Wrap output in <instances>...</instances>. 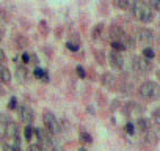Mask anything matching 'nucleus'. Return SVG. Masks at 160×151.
I'll use <instances>...</instances> for the list:
<instances>
[{
	"instance_id": "obj_1",
	"label": "nucleus",
	"mask_w": 160,
	"mask_h": 151,
	"mask_svg": "<svg viewBox=\"0 0 160 151\" xmlns=\"http://www.w3.org/2000/svg\"><path fill=\"white\" fill-rule=\"evenodd\" d=\"M132 13H133V16H135L138 21L146 22V24L154 19V13H152L151 7H149L146 2H143V0H133Z\"/></svg>"
},
{
	"instance_id": "obj_2",
	"label": "nucleus",
	"mask_w": 160,
	"mask_h": 151,
	"mask_svg": "<svg viewBox=\"0 0 160 151\" xmlns=\"http://www.w3.org/2000/svg\"><path fill=\"white\" fill-rule=\"evenodd\" d=\"M138 93L144 99H158L160 98V85H157L155 82L146 81L140 85Z\"/></svg>"
},
{
	"instance_id": "obj_3",
	"label": "nucleus",
	"mask_w": 160,
	"mask_h": 151,
	"mask_svg": "<svg viewBox=\"0 0 160 151\" xmlns=\"http://www.w3.org/2000/svg\"><path fill=\"white\" fill-rule=\"evenodd\" d=\"M110 36L113 38L112 41H119V43L126 44L127 47H132V46H133V39H132L121 27H118V25H113V27L110 29Z\"/></svg>"
},
{
	"instance_id": "obj_4",
	"label": "nucleus",
	"mask_w": 160,
	"mask_h": 151,
	"mask_svg": "<svg viewBox=\"0 0 160 151\" xmlns=\"http://www.w3.org/2000/svg\"><path fill=\"white\" fill-rule=\"evenodd\" d=\"M132 68H133V71L137 74H148L152 69L149 60L143 58V57H133L132 58Z\"/></svg>"
},
{
	"instance_id": "obj_5",
	"label": "nucleus",
	"mask_w": 160,
	"mask_h": 151,
	"mask_svg": "<svg viewBox=\"0 0 160 151\" xmlns=\"http://www.w3.org/2000/svg\"><path fill=\"white\" fill-rule=\"evenodd\" d=\"M143 112H144L143 106H140L137 102H127L126 107H124V113L129 120H140Z\"/></svg>"
},
{
	"instance_id": "obj_6",
	"label": "nucleus",
	"mask_w": 160,
	"mask_h": 151,
	"mask_svg": "<svg viewBox=\"0 0 160 151\" xmlns=\"http://www.w3.org/2000/svg\"><path fill=\"white\" fill-rule=\"evenodd\" d=\"M42 121H44V126H46V129L49 132H52V134H58L60 132V124H58V121H57V118H55L53 113L46 112L42 115Z\"/></svg>"
},
{
	"instance_id": "obj_7",
	"label": "nucleus",
	"mask_w": 160,
	"mask_h": 151,
	"mask_svg": "<svg viewBox=\"0 0 160 151\" xmlns=\"http://www.w3.org/2000/svg\"><path fill=\"white\" fill-rule=\"evenodd\" d=\"M137 41L141 43V44H144V46L152 44V41H154V33H152L149 29H140V30L137 32Z\"/></svg>"
},
{
	"instance_id": "obj_8",
	"label": "nucleus",
	"mask_w": 160,
	"mask_h": 151,
	"mask_svg": "<svg viewBox=\"0 0 160 151\" xmlns=\"http://www.w3.org/2000/svg\"><path fill=\"white\" fill-rule=\"evenodd\" d=\"M18 112H19V118L25 123V124H32V121H33V118H35V113H33V110L28 107V106H19V109H18Z\"/></svg>"
},
{
	"instance_id": "obj_9",
	"label": "nucleus",
	"mask_w": 160,
	"mask_h": 151,
	"mask_svg": "<svg viewBox=\"0 0 160 151\" xmlns=\"http://www.w3.org/2000/svg\"><path fill=\"white\" fill-rule=\"evenodd\" d=\"M108 61H110L112 68H115V69H122V66H124V57H122L121 52H118V50H112V52H110Z\"/></svg>"
},
{
	"instance_id": "obj_10",
	"label": "nucleus",
	"mask_w": 160,
	"mask_h": 151,
	"mask_svg": "<svg viewBox=\"0 0 160 151\" xmlns=\"http://www.w3.org/2000/svg\"><path fill=\"white\" fill-rule=\"evenodd\" d=\"M137 131H140V132H149L151 129H152V124H151V121L148 120V118H140L138 121H137Z\"/></svg>"
},
{
	"instance_id": "obj_11",
	"label": "nucleus",
	"mask_w": 160,
	"mask_h": 151,
	"mask_svg": "<svg viewBox=\"0 0 160 151\" xmlns=\"http://www.w3.org/2000/svg\"><path fill=\"white\" fill-rule=\"evenodd\" d=\"M102 84H104L108 90H115V88H116V79H115V76H112L110 72L104 74V77H102Z\"/></svg>"
},
{
	"instance_id": "obj_12",
	"label": "nucleus",
	"mask_w": 160,
	"mask_h": 151,
	"mask_svg": "<svg viewBox=\"0 0 160 151\" xmlns=\"http://www.w3.org/2000/svg\"><path fill=\"white\" fill-rule=\"evenodd\" d=\"M11 81V72L8 68H5L3 65H0V82L2 84H8Z\"/></svg>"
},
{
	"instance_id": "obj_13",
	"label": "nucleus",
	"mask_w": 160,
	"mask_h": 151,
	"mask_svg": "<svg viewBox=\"0 0 160 151\" xmlns=\"http://www.w3.org/2000/svg\"><path fill=\"white\" fill-rule=\"evenodd\" d=\"M27 69H25V66H18L16 68V77H18V81L22 84V82H25L27 81Z\"/></svg>"
},
{
	"instance_id": "obj_14",
	"label": "nucleus",
	"mask_w": 160,
	"mask_h": 151,
	"mask_svg": "<svg viewBox=\"0 0 160 151\" xmlns=\"http://www.w3.org/2000/svg\"><path fill=\"white\" fill-rule=\"evenodd\" d=\"M35 76H36V79H41V81H44V82L49 81L47 72H46L44 69H41V68H36V69H35Z\"/></svg>"
},
{
	"instance_id": "obj_15",
	"label": "nucleus",
	"mask_w": 160,
	"mask_h": 151,
	"mask_svg": "<svg viewBox=\"0 0 160 151\" xmlns=\"http://www.w3.org/2000/svg\"><path fill=\"white\" fill-rule=\"evenodd\" d=\"M102 30H104V24H98L94 29H93V38L94 39H99L102 36Z\"/></svg>"
},
{
	"instance_id": "obj_16",
	"label": "nucleus",
	"mask_w": 160,
	"mask_h": 151,
	"mask_svg": "<svg viewBox=\"0 0 160 151\" xmlns=\"http://www.w3.org/2000/svg\"><path fill=\"white\" fill-rule=\"evenodd\" d=\"M143 57H144V58H148V60H152V58L155 57L154 49H152V47H149V46H146V47L143 49Z\"/></svg>"
},
{
	"instance_id": "obj_17",
	"label": "nucleus",
	"mask_w": 160,
	"mask_h": 151,
	"mask_svg": "<svg viewBox=\"0 0 160 151\" xmlns=\"http://www.w3.org/2000/svg\"><path fill=\"white\" fill-rule=\"evenodd\" d=\"M78 138H80V142H82V143H91L93 142V137L88 134V132H80V135H78Z\"/></svg>"
},
{
	"instance_id": "obj_18",
	"label": "nucleus",
	"mask_w": 160,
	"mask_h": 151,
	"mask_svg": "<svg viewBox=\"0 0 160 151\" xmlns=\"http://www.w3.org/2000/svg\"><path fill=\"white\" fill-rule=\"evenodd\" d=\"M33 134H35V129L30 126V124H27L25 126V129H24V135H25V140H32V137H33Z\"/></svg>"
},
{
	"instance_id": "obj_19",
	"label": "nucleus",
	"mask_w": 160,
	"mask_h": 151,
	"mask_svg": "<svg viewBox=\"0 0 160 151\" xmlns=\"http://www.w3.org/2000/svg\"><path fill=\"white\" fill-rule=\"evenodd\" d=\"M112 49H113V50L121 52V50H126V49H127V46H126V44H122V43H119V41H112Z\"/></svg>"
},
{
	"instance_id": "obj_20",
	"label": "nucleus",
	"mask_w": 160,
	"mask_h": 151,
	"mask_svg": "<svg viewBox=\"0 0 160 151\" xmlns=\"http://www.w3.org/2000/svg\"><path fill=\"white\" fill-rule=\"evenodd\" d=\"M115 5H116L119 10H127L129 5H130V2H129V0H115Z\"/></svg>"
},
{
	"instance_id": "obj_21",
	"label": "nucleus",
	"mask_w": 160,
	"mask_h": 151,
	"mask_svg": "<svg viewBox=\"0 0 160 151\" xmlns=\"http://www.w3.org/2000/svg\"><path fill=\"white\" fill-rule=\"evenodd\" d=\"M146 3L152 7L155 11H160V0H146Z\"/></svg>"
},
{
	"instance_id": "obj_22",
	"label": "nucleus",
	"mask_w": 160,
	"mask_h": 151,
	"mask_svg": "<svg viewBox=\"0 0 160 151\" xmlns=\"http://www.w3.org/2000/svg\"><path fill=\"white\" fill-rule=\"evenodd\" d=\"M124 129H126V132H127L129 135H133V134H135V129H137V128H135V124H133V123H130V121H129V123H127V124L124 126Z\"/></svg>"
},
{
	"instance_id": "obj_23",
	"label": "nucleus",
	"mask_w": 160,
	"mask_h": 151,
	"mask_svg": "<svg viewBox=\"0 0 160 151\" xmlns=\"http://www.w3.org/2000/svg\"><path fill=\"white\" fill-rule=\"evenodd\" d=\"M152 118H154V121L160 126V107H157V109L152 112Z\"/></svg>"
},
{
	"instance_id": "obj_24",
	"label": "nucleus",
	"mask_w": 160,
	"mask_h": 151,
	"mask_svg": "<svg viewBox=\"0 0 160 151\" xmlns=\"http://www.w3.org/2000/svg\"><path fill=\"white\" fill-rule=\"evenodd\" d=\"M28 151H44V148H42V145H39V143H32V145L28 146Z\"/></svg>"
},
{
	"instance_id": "obj_25",
	"label": "nucleus",
	"mask_w": 160,
	"mask_h": 151,
	"mask_svg": "<svg viewBox=\"0 0 160 151\" xmlns=\"http://www.w3.org/2000/svg\"><path fill=\"white\" fill-rule=\"evenodd\" d=\"M3 151H21V148L13 146L11 143H5V145H3Z\"/></svg>"
},
{
	"instance_id": "obj_26",
	"label": "nucleus",
	"mask_w": 160,
	"mask_h": 151,
	"mask_svg": "<svg viewBox=\"0 0 160 151\" xmlns=\"http://www.w3.org/2000/svg\"><path fill=\"white\" fill-rule=\"evenodd\" d=\"M16 107H18V99H16V98H11L10 102H8V109H10V110H14Z\"/></svg>"
},
{
	"instance_id": "obj_27",
	"label": "nucleus",
	"mask_w": 160,
	"mask_h": 151,
	"mask_svg": "<svg viewBox=\"0 0 160 151\" xmlns=\"http://www.w3.org/2000/svg\"><path fill=\"white\" fill-rule=\"evenodd\" d=\"M75 71H77V74H78V77H82V79H83V77H87V72H85V69H83L82 66H77V68H75Z\"/></svg>"
},
{
	"instance_id": "obj_28",
	"label": "nucleus",
	"mask_w": 160,
	"mask_h": 151,
	"mask_svg": "<svg viewBox=\"0 0 160 151\" xmlns=\"http://www.w3.org/2000/svg\"><path fill=\"white\" fill-rule=\"evenodd\" d=\"M66 46H68V49H71V50H74V52L78 50V43H72V41H69Z\"/></svg>"
},
{
	"instance_id": "obj_29",
	"label": "nucleus",
	"mask_w": 160,
	"mask_h": 151,
	"mask_svg": "<svg viewBox=\"0 0 160 151\" xmlns=\"http://www.w3.org/2000/svg\"><path fill=\"white\" fill-rule=\"evenodd\" d=\"M7 60V57H5V54H3V50L2 49H0V63H2V61H5Z\"/></svg>"
},
{
	"instance_id": "obj_30",
	"label": "nucleus",
	"mask_w": 160,
	"mask_h": 151,
	"mask_svg": "<svg viewBox=\"0 0 160 151\" xmlns=\"http://www.w3.org/2000/svg\"><path fill=\"white\" fill-rule=\"evenodd\" d=\"M28 60H30L28 54H24V55H22V61H24V63H28Z\"/></svg>"
},
{
	"instance_id": "obj_31",
	"label": "nucleus",
	"mask_w": 160,
	"mask_h": 151,
	"mask_svg": "<svg viewBox=\"0 0 160 151\" xmlns=\"http://www.w3.org/2000/svg\"><path fill=\"white\" fill-rule=\"evenodd\" d=\"M157 79H158V81H160V69H158V71H157Z\"/></svg>"
},
{
	"instance_id": "obj_32",
	"label": "nucleus",
	"mask_w": 160,
	"mask_h": 151,
	"mask_svg": "<svg viewBox=\"0 0 160 151\" xmlns=\"http://www.w3.org/2000/svg\"><path fill=\"white\" fill-rule=\"evenodd\" d=\"M78 151H87V149H85V148H80V149H78Z\"/></svg>"
},
{
	"instance_id": "obj_33",
	"label": "nucleus",
	"mask_w": 160,
	"mask_h": 151,
	"mask_svg": "<svg viewBox=\"0 0 160 151\" xmlns=\"http://www.w3.org/2000/svg\"><path fill=\"white\" fill-rule=\"evenodd\" d=\"M0 95H3V90H0Z\"/></svg>"
}]
</instances>
